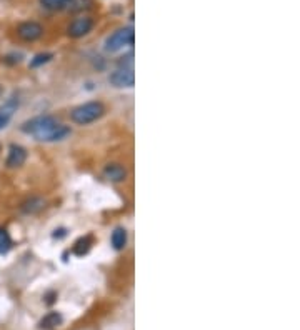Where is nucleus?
<instances>
[{
    "instance_id": "f257e3e1",
    "label": "nucleus",
    "mask_w": 300,
    "mask_h": 330,
    "mask_svg": "<svg viewBox=\"0 0 300 330\" xmlns=\"http://www.w3.org/2000/svg\"><path fill=\"white\" fill-rule=\"evenodd\" d=\"M24 134L33 135L40 142H59L70 135V127L59 123L55 117L52 115H39L22 123L20 127Z\"/></svg>"
},
{
    "instance_id": "f03ea898",
    "label": "nucleus",
    "mask_w": 300,
    "mask_h": 330,
    "mask_svg": "<svg viewBox=\"0 0 300 330\" xmlns=\"http://www.w3.org/2000/svg\"><path fill=\"white\" fill-rule=\"evenodd\" d=\"M105 114V105L99 100L87 102L79 107H75L70 112V120L77 125H88L95 120H99L100 117H104Z\"/></svg>"
},
{
    "instance_id": "7ed1b4c3",
    "label": "nucleus",
    "mask_w": 300,
    "mask_h": 330,
    "mask_svg": "<svg viewBox=\"0 0 300 330\" xmlns=\"http://www.w3.org/2000/svg\"><path fill=\"white\" fill-rule=\"evenodd\" d=\"M134 44V29L132 27H124L119 29L117 32H114L110 37H107L105 40V50L107 52H119L127 45Z\"/></svg>"
},
{
    "instance_id": "20e7f679",
    "label": "nucleus",
    "mask_w": 300,
    "mask_h": 330,
    "mask_svg": "<svg viewBox=\"0 0 300 330\" xmlns=\"http://www.w3.org/2000/svg\"><path fill=\"white\" fill-rule=\"evenodd\" d=\"M108 82L117 88H130L135 84V75L132 67H120L108 75Z\"/></svg>"
},
{
    "instance_id": "39448f33",
    "label": "nucleus",
    "mask_w": 300,
    "mask_h": 330,
    "mask_svg": "<svg viewBox=\"0 0 300 330\" xmlns=\"http://www.w3.org/2000/svg\"><path fill=\"white\" fill-rule=\"evenodd\" d=\"M17 35L25 42H35L44 35V27L33 20H27L17 27Z\"/></svg>"
},
{
    "instance_id": "423d86ee",
    "label": "nucleus",
    "mask_w": 300,
    "mask_h": 330,
    "mask_svg": "<svg viewBox=\"0 0 300 330\" xmlns=\"http://www.w3.org/2000/svg\"><path fill=\"white\" fill-rule=\"evenodd\" d=\"M93 29V20L90 17H77L72 20V24L67 29V33L72 39H80L85 37L87 33H90Z\"/></svg>"
},
{
    "instance_id": "0eeeda50",
    "label": "nucleus",
    "mask_w": 300,
    "mask_h": 330,
    "mask_svg": "<svg viewBox=\"0 0 300 330\" xmlns=\"http://www.w3.org/2000/svg\"><path fill=\"white\" fill-rule=\"evenodd\" d=\"M27 160V150L22 145H17V143H12L9 147V155H7V167L9 169H17L22 167Z\"/></svg>"
},
{
    "instance_id": "6e6552de",
    "label": "nucleus",
    "mask_w": 300,
    "mask_h": 330,
    "mask_svg": "<svg viewBox=\"0 0 300 330\" xmlns=\"http://www.w3.org/2000/svg\"><path fill=\"white\" fill-rule=\"evenodd\" d=\"M17 108H18V99L17 97H10L2 107H0V130H2L4 127H7V123L10 122L13 114L17 112Z\"/></svg>"
},
{
    "instance_id": "1a4fd4ad",
    "label": "nucleus",
    "mask_w": 300,
    "mask_h": 330,
    "mask_svg": "<svg viewBox=\"0 0 300 330\" xmlns=\"http://www.w3.org/2000/svg\"><path fill=\"white\" fill-rule=\"evenodd\" d=\"M104 174L112 182H124L127 178V169L120 163H108L105 165Z\"/></svg>"
},
{
    "instance_id": "9d476101",
    "label": "nucleus",
    "mask_w": 300,
    "mask_h": 330,
    "mask_svg": "<svg viewBox=\"0 0 300 330\" xmlns=\"http://www.w3.org/2000/svg\"><path fill=\"white\" fill-rule=\"evenodd\" d=\"M92 245H93V237L92 235L80 237L77 242L73 244L72 253H73V255H77V257H82V255H85V253H88V250L92 249Z\"/></svg>"
},
{
    "instance_id": "9b49d317",
    "label": "nucleus",
    "mask_w": 300,
    "mask_h": 330,
    "mask_svg": "<svg viewBox=\"0 0 300 330\" xmlns=\"http://www.w3.org/2000/svg\"><path fill=\"white\" fill-rule=\"evenodd\" d=\"M110 242H112V247L115 250H124L125 249V245H127V230L124 229V227H117V229L112 232Z\"/></svg>"
},
{
    "instance_id": "f8f14e48",
    "label": "nucleus",
    "mask_w": 300,
    "mask_h": 330,
    "mask_svg": "<svg viewBox=\"0 0 300 330\" xmlns=\"http://www.w3.org/2000/svg\"><path fill=\"white\" fill-rule=\"evenodd\" d=\"M62 315L59 312H50L49 315H45V317L40 320V328H55L62 324Z\"/></svg>"
},
{
    "instance_id": "ddd939ff",
    "label": "nucleus",
    "mask_w": 300,
    "mask_h": 330,
    "mask_svg": "<svg viewBox=\"0 0 300 330\" xmlns=\"http://www.w3.org/2000/svg\"><path fill=\"white\" fill-rule=\"evenodd\" d=\"M44 207H45L44 198H39V197H32L30 200L22 204V210L25 212V214H35V212L42 210Z\"/></svg>"
},
{
    "instance_id": "4468645a",
    "label": "nucleus",
    "mask_w": 300,
    "mask_h": 330,
    "mask_svg": "<svg viewBox=\"0 0 300 330\" xmlns=\"http://www.w3.org/2000/svg\"><path fill=\"white\" fill-rule=\"evenodd\" d=\"M12 249V237L5 229L0 227V255H4Z\"/></svg>"
},
{
    "instance_id": "2eb2a0df",
    "label": "nucleus",
    "mask_w": 300,
    "mask_h": 330,
    "mask_svg": "<svg viewBox=\"0 0 300 330\" xmlns=\"http://www.w3.org/2000/svg\"><path fill=\"white\" fill-rule=\"evenodd\" d=\"M52 57H53L52 53H39V55H35V57H33V59L30 60V67H32V68H37V67H40V65L47 64V62H50Z\"/></svg>"
},
{
    "instance_id": "dca6fc26",
    "label": "nucleus",
    "mask_w": 300,
    "mask_h": 330,
    "mask_svg": "<svg viewBox=\"0 0 300 330\" xmlns=\"http://www.w3.org/2000/svg\"><path fill=\"white\" fill-rule=\"evenodd\" d=\"M42 5H45L47 9H52V10H57V9H62L67 4H69V0H40Z\"/></svg>"
},
{
    "instance_id": "f3484780",
    "label": "nucleus",
    "mask_w": 300,
    "mask_h": 330,
    "mask_svg": "<svg viewBox=\"0 0 300 330\" xmlns=\"http://www.w3.org/2000/svg\"><path fill=\"white\" fill-rule=\"evenodd\" d=\"M90 0H69V9L70 10H82V9H87V7H90Z\"/></svg>"
},
{
    "instance_id": "a211bd4d",
    "label": "nucleus",
    "mask_w": 300,
    "mask_h": 330,
    "mask_svg": "<svg viewBox=\"0 0 300 330\" xmlns=\"http://www.w3.org/2000/svg\"><path fill=\"white\" fill-rule=\"evenodd\" d=\"M2 95H4V87L0 85V99H2Z\"/></svg>"
}]
</instances>
